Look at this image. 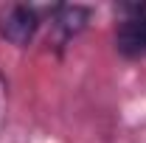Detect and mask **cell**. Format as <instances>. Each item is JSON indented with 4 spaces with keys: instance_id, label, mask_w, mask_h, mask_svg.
I'll return each instance as SVG.
<instances>
[{
    "instance_id": "1",
    "label": "cell",
    "mask_w": 146,
    "mask_h": 143,
    "mask_svg": "<svg viewBox=\"0 0 146 143\" xmlns=\"http://www.w3.org/2000/svg\"><path fill=\"white\" fill-rule=\"evenodd\" d=\"M112 42L124 59H146V0L121 3L115 9Z\"/></svg>"
},
{
    "instance_id": "2",
    "label": "cell",
    "mask_w": 146,
    "mask_h": 143,
    "mask_svg": "<svg viewBox=\"0 0 146 143\" xmlns=\"http://www.w3.org/2000/svg\"><path fill=\"white\" fill-rule=\"evenodd\" d=\"M45 9L31 3H6L0 6V39L14 48H28L36 34L45 28Z\"/></svg>"
},
{
    "instance_id": "3",
    "label": "cell",
    "mask_w": 146,
    "mask_h": 143,
    "mask_svg": "<svg viewBox=\"0 0 146 143\" xmlns=\"http://www.w3.org/2000/svg\"><path fill=\"white\" fill-rule=\"evenodd\" d=\"M90 20V9L84 6H48L45 9V25H48V42L56 48H65L70 39L84 31Z\"/></svg>"
},
{
    "instance_id": "4",
    "label": "cell",
    "mask_w": 146,
    "mask_h": 143,
    "mask_svg": "<svg viewBox=\"0 0 146 143\" xmlns=\"http://www.w3.org/2000/svg\"><path fill=\"white\" fill-rule=\"evenodd\" d=\"M6 107H9V84L0 76V126L6 124Z\"/></svg>"
}]
</instances>
